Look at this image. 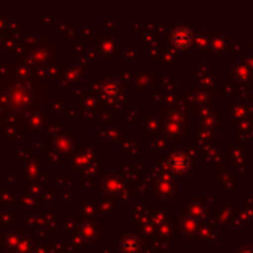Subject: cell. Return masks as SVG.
Masks as SVG:
<instances>
[{"label": "cell", "instance_id": "cell-1", "mask_svg": "<svg viewBox=\"0 0 253 253\" xmlns=\"http://www.w3.org/2000/svg\"><path fill=\"white\" fill-rule=\"evenodd\" d=\"M172 42L176 47H187L191 43V33L187 28H178L172 34Z\"/></svg>", "mask_w": 253, "mask_h": 253}]
</instances>
